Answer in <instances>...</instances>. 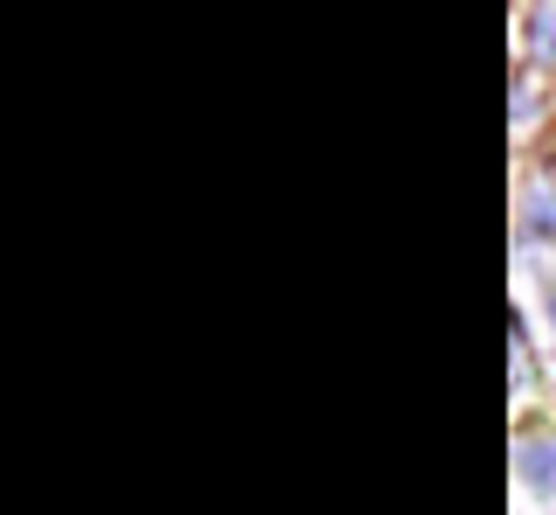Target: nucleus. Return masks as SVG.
<instances>
[{"label":"nucleus","mask_w":556,"mask_h":515,"mask_svg":"<svg viewBox=\"0 0 556 515\" xmlns=\"http://www.w3.org/2000/svg\"><path fill=\"white\" fill-rule=\"evenodd\" d=\"M521 480H529V488H543V494H556V432L521 445Z\"/></svg>","instance_id":"obj_1"},{"label":"nucleus","mask_w":556,"mask_h":515,"mask_svg":"<svg viewBox=\"0 0 556 515\" xmlns=\"http://www.w3.org/2000/svg\"><path fill=\"white\" fill-rule=\"evenodd\" d=\"M543 49H549V56H556V22H543Z\"/></svg>","instance_id":"obj_3"},{"label":"nucleus","mask_w":556,"mask_h":515,"mask_svg":"<svg viewBox=\"0 0 556 515\" xmlns=\"http://www.w3.org/2000/svg\"><path fill=\"white\" fill-rule=\"evenodd\" d=\"M529 237H556V202H535L529 210Z\"/></svg>","instance_id":"obj_2"}]
</instances>
